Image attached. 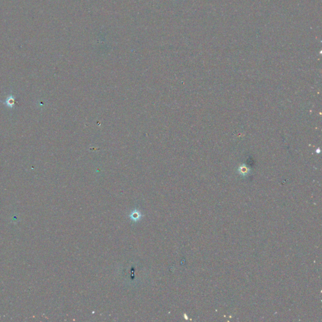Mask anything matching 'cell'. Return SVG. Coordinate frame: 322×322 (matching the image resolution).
I'll use <instances>...</instances> for the list:
<instances>
[{
  "instance_id": "obj_1",
  "label": "cell",
  "mask_w": 322,
  "mask_h": 322,
  "mask_svg": "<svg viewBox=\"0 0 322 322\" xmlns=\"http://www.w3.org/2000/svg\"><path fill=\"white\" fill-rule=\"evenodd\" d=\"M129 218L131 219L132 221L137 222V221H139L140 218H142V215H141L140 211L137 210H134L130 213L129 215Z\"/></svg>"
},
{
  "instance_id": "obj_2",
  "label": "cell",
  "mask_w": 322,
  "mask_h": 322,
  "mask_svg": "<svg viewBox=\"0 0 322 322\" xmlns=\"http://www.w3.org/2000/svg\"><path fill=\"white\" fill-rule=\"evenodd\" d=\"M5 104L8 107L12 108L14 105V104H15V100H14V96L13 95H10L6 99L5 101Z\"/></svg>"
},
{
  "instance_id": "obj_3",
  "label": "cell",
  "mask_w": 322,
  "mask_h": 322,
  "mask_svg": "<svg viewBox=\"0 0 322 322\" xmlns=\"http://www.w3.org/2000/svg\"><path fill=\"white\" fill-rule=\"evenodd\" d=\"M239 170L241 171V173H243L244 172L245 173H247V170H249V169L246 168L245 165V168H243V165H241V167L239 168Z\"/></svg>"
}]
</instances>
